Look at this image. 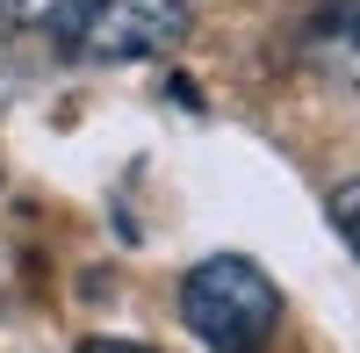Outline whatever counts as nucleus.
Masks as SVG:
<instances>
[{
  "mask_svg": "<svg viewBox=\"0 0 360 353\" xmlns=\"http://www.w3.org/2000/svg\"><path fill=\"white\" fill-rule=\"evenodd\" d=\"M79 353H152V346H137V339H79Z\"/></svg>",
  "mask_w": 360,
  "mask_h": 353,
  "instance_id": "423d86ee",
  "label": "nucleus"
},
{
  "mask_svg": "<svg viewBox=\"0 0 360 353\" xmlns=\"http://www.w3.org/2000/svg\"><path fill=\"white\" fill-rule=\"evenodd\" d=\"M332 224H339V238H346V245L360 252V173H353V181H346V188L332 195Z\"/></svg>",
  "mask_w": 360,
  "mask_h": 353,
  "instance_id": "39448f33",
  "label": "nucleus"
},
{
  "mask_svg": "<svg viewBox=\"0 0 360 353\" xmlns=\"http://www.w3.org/2000/svg\"><path fill=\"white\" fill-rule=\"evenodd\" d=\"M180 29H188V0H86L65 37L86 58H152L180 44Z\"/></svg>",
  "mask_w": 360,
  "mask_h": 353,
  "instance_id": "f03ea898",
  "label": "nucleus"
},
{
  "mask_svg": "<svg viewBox=\"0 0 360 353\" xmlns=\"http://www.w3.org/2000/svg\"><path fill=\"white\" fill-rule=\"evenodd\" d=\"M86 15V0H0L8 29H72Z\"/></svg>",
  "mask_w": 360,
  "mask_h": 353,
  "instance_id": "20e7f679",
  "label": "nucleus"
},
{
  "mask_svg": "<svg viewBox=\"0 0 360 353\" xmlns=\"http://www.w3.org/2000/svg\"><path fill=\"white\" fill-rule=\"evenodd\" d=\"M180 317L209 353H259L281 325V288L266 281L245 252H217L188 267L180 281Z\"/></svg>",
  "mask_w": 360,
  "mask_h": 353,
  "instance_id": "f257e3e1",
  "label": "nucleus"
},
{
  "mask_svg": "<svg viewBox=\"0 0 360 353\" xmlns=\"http://www.w3.org/2000/svg\"><path fill=\"white\" fill-rule=\"evenodd\" d=\"M310 44H317V58H332L346 79H360V8L324 15V29H310Z\"/></svg>",
  "mask_w": 360,
  "mask_h": 353,
  "instance_id": "7ed1b4c3",
  "label": "nucleus"
}]
</instances>
